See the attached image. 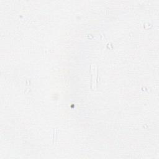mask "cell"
I'll return each mask as SVG.
<instances>
[{
    "instance_id": "obj_1",
    "label": "cell",
    "mask_w": 159,
    "mask_h": 159,
    "mask_svg": "<svg viewBox=\"0 0 159 159\" xmlns=\"http://www.w3.org/2000/svg\"><path fill=\"white\" fill-rule=\"evenodd\" d=\"M91 73L92 76V88L93 90H95L97 87V68L96 66L94 64L91 65Z\"/></svg>"
}]
</instances>
